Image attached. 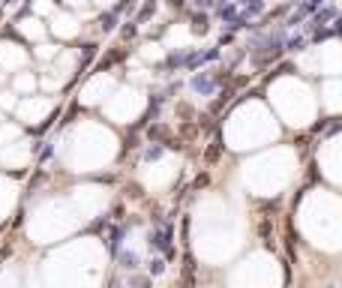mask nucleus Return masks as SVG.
<instances>
[{"instance_id": "nucleus-1", "label": "nucleus", "mask_w": 342, "mask_h": 288, "mask_svg": "<svg viewBox=\"0 0 342 288\" xmlns=\"http://www.w3.org/2000/svg\"><path fill=\"white\" fill-rule=\"evenodd\" d=\"M171 240H174V228H171V222H168L165 228H156V231H153L150 246L159 249V252H165V258H171V255H174V252H171Z\"/></svg>"}, {"instance_id": "nucleus-2", "label": "nucleus", "mask_w": 342, "mask_h": 288, "mask_svg": "<svg viewBox=\"0 0 342 288\" xmlns=\"http://www.w3.org/2000/svg\"><path fill=\"white\" fill-rule=\"evenodd\" d=\"M219 84H222V78H219V75H213V72H201V75H195L192 81H189V87L198 90V93H213Z\"/></svg>"}, {"instance_id": "nucleus-3", "label": "nucleus", "mask_w": 342, "mask_h": 288, "mask_svg": "<svg viewBox=\"0 0 342 288\" xmlns=\"http://www.w3.org/2000/svg\"><path fill=\"white\" fill-rule=\"evenodd\" d=\"M114 255H117V264L126 267V270H135V267H138V255H135V252H123V249H117Z\"/></svg>"}, {"instance_id": "nucleus-4", "label": "nucleus", "mask_w": 342, "mask_h": 288, "mask_svg": "<svg viewBox=\"0 0 342 288\" xmlns=\"http://www.w3.org/2000/svg\"><path fill=\"white\" fill-rule=\"evenodd\" d=\"M303 48H306V39H303V36H285L282 51H303Z\"/></svg>"}, {"instance_id": "nucleus-5", "label": "nucleus", "mask_w": 342, "mask_h": 288, "mask_svg": "<svg viewBox=\"0 0 342 288\" xmlns=\"http://www.w3.org/2000/svg\"><path fill=\"white\" fill-rule=\"evenodd\" d=\"M192 273H195V261H192V258H186V270H183V282H180V288H192V285H195Z\"/></svg>"}, {"instance_id": "nucleus-6", "label": "nucleus", "mask_w": 342, "mask_h": 288, "mask_svg": "<svg viewBox=\"0 0 342 288\" xmlns=\"http://www.w3.org/2000/svg\"><path fill=\"white\" fill-rule=\"evenodd\" d=\"M165 270V258H153V261H150V276H159Z\"/></svg>"}, {"instance_id": "nucleus-7", "label": "nucleus", "mask_w": 342, "mask_h": 288, "mask_svg": "<svg viewBox=\"0 0 342 288\" xmlns=\"http://www.w3.org/2000/svg\"><path fill=\"white\" fill-rule=\"evenodd\" d=\"M132 288H150V276H132Z\"/></svg>"}, {"instance_id": "nucleus-8", "label": "nucleus", "mask_w": 342, "mask_h": 288, "mask_svg": "<svg viewBox=\"0 0 342 288\" xmlns=\"http://www.w3.org/2000/svg\"><path fill=\"white\" fill-rule=\"evenodd\" d=\"M159 153H162V147H147V150H144V159H156Z\"/></svg>"}, {"instance_id": "nucleus-9", "label": "nucleus", "mask_w": 342, "mask_h": 288, "mask_svg": "<svg viewBox=\"0 0 342 288\" xmlns=\"http://www.w3.org/2000/svg\"><path fill=\"white\" fill-rule=\"evenodd\" d=\"M258 234H261L264 240H267V237H270V222H264V225H258Z\"/></svg>"}, {"instance_id": "nucleus-10", "label": "nucleus", "mask_w": 342, "mask_h": 288, "mask_svg": "<svg viewBox=\"0 0 342 288\" xmlns=\"http://www.w3.org/2000/svg\"><path fill=\"white\" fill-rule=\"evenodd\" d=\"M189 3H192V6H210L213 0H189Z\"/></svg>"}]
</instances>
